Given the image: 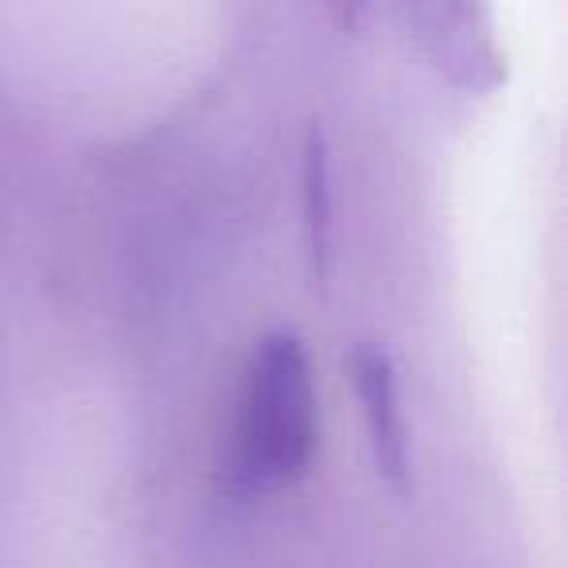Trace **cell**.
Segmentation results:
<instances>
[{
	"instance_id": "1",
	"label": "cell",
	"mask_w": 568,
	"mask_h": 568,
	"mask_svg": "<svg viewBox=\"0 0 568 568\" xmlns=\"http://www.w3.org/2000/svg\"><path fill=\"white\" fill-rule=\"evenodd\" d=\"M320 444V402L308 351L296 335L273 332L257 343L245 378L237 456L253 483L284 487L308 471Z\"/></svg>"
},
{
	"instance_id": "2",
	"label": "cell",
	"mask_w": 568,
	"mask_h": 568,
	"mask_svg": "<svg viewBox=\"0 0 568 568\" xmlns=\"http://www.w3.org/2000/svg\"><path fill=\"white\" fill-rule=\"evenodd\" d=\"M347 371L351 382H355L358 405H363L374 467L394 487V495L405 498L413 490V444H409V425H405V413H402V394H397L394 358L382 347L363 343V347L351 351Z\"/></svg>"
},
{
	"instance_id": "3",
	"label": "cell",
	"mask_w": 568,
	"mask_h": 568,
	"mask_svg": "<svg viewBox=\"0 0 568 568\" xmlns=\"http://www.w3.org/2000/svg\"><path fill=\"white\" fill-rule=\"evenodd\" d=\"M475 0H433L425 40L448 71H467V82L479 87V71H495L498 79V55L490 48L487 20H475Z\"/></svg>"
},
{
	"instance_id": "4",
	"label": "cell",
	"mask_w": 568,
	"mask_h": 568,
	"mask_svg": "<svg viewBox=\"0 0 568 568\" xmlns=\"http://www.w3.org/2000/svg\"><path fill=\"white\" fill-rule=\"evenodd\" d=\"M301 206H304V242H308L312 273L324 281L327 268H332L335 203H332V156H327V136L320 125H312L308 136H304Z\"/></svg>"
}]
</instances>
